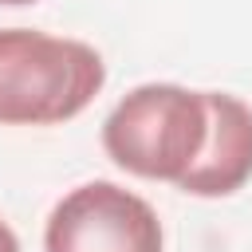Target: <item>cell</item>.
Listing matches in <instances>:
<instances>
[{
  "label": "cell",
  "mask_w": 252,
  "mask_h": 252,
  "mask_svg": "<svg viewBox=\"0 0 252 252\" xmlns=\"http://www.w3.org/2000/svg\"><path fill=\"white\" fill-rule=\"evenodd\" d=\"M252 177V106L228 91H209V142L177 181L189 197H232Z\"/></svg>",
  "instance_id": "cell-4"
},
{
  "label": "cell",
  "mask_w": 252,
  "mask_h": 252,
  "mask_svg": "<svg viewBox=\"0 0 252 252\" xmlns=\"http://www.w3.org/2000/svg\"><path fill=\"white\" fill-rule=\"evenodd\" d=\"M209 142V91L177 83L134 87L102 122L106 158L146 181H181Z\"/></svg>",
  "instance_id": "cell-2"
},
{
  "label": "cell",
  "mask_w": 252,
  "mask_h": 252,
  "mask_svg": "<svg viewBox=\"0 0 252 252\" xmlns=\"http://www.w3.org/2000/svg\"><path fill=\"white\" fill-rule=\"evenodd\" d=\"M0 252H20V240H16V232L0 220Z\"/></svg>",
  "instance_id": "cell-5"
},
{
  "label": "cell",
  "mask_w": 252,
  "mask_h": 252,
  "mask_svg": "<svg viewBox=\"0 0 252 252\" xmlns=\"http://www.w3.org/2000/svg\"><path fill=\"white\" fill-rule=\"evenodd\" d=\"M4 8H20V4H35V0H0Z\"/></svg>",
  "instance_id": "cell-6"
},
{
  "label": "cell",
  "mask_w": 252,
  "mask_h": 252,
  "mask_svg": "<svg viewBox=\"0 0 252 252\" xmlns=\"http://www.w3.org/2000/svg\"><path fill=\"white\" fill-rule=\"evenodd\" d=\"M161 220L150 201L114 185L87 181L47 217L43 252H161Z\"/></svg>",
  "instance_id": "cell-3"
},
{
  "label": "cell",
  "mask_w": 252,
  "mask_h": 252,
  "mask_svg": "<svg viewBox=\"0 0 252 252\" xmlns=\"http://www.w3.org/2000/svg\"><path fill=\"white\" fill-rule=\"evenodd\" d=\"M106 83L102 55L67 35L0 28V126H55L83 114Z\"/></svg>",
  "instance_id": "cell-1"
}]
</instances>
